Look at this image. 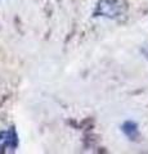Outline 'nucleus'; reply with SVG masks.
Listing matches in <instances>:
<instances>
[{
  "label": "nucleus",
  "instance_id": "nucleus-1",
  "mask_svg": "<svg viewBox=\"0 0 148 154\" xmlns=\"http://www.w3.org/2000/svg\"><path fill=\"white\" fill-rule=\"evenodd\" d=\"M124 127H125V128H124V131H125L130 137H133L135 135V132H137V125L135 123L128 122V123H125V126H124Z\"/></svg>",
  "mask_w": 148,
  "mask_h": 154
}]
</instances>
